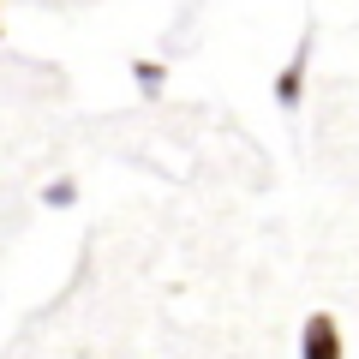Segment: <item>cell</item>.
<instances>
[{
	"mask_svg": "<svg viewBox=\"0 0 359 359\" xmlns=\"http://www.w3.org/2000/svg\"><path fill=\"white\" fill-rule=\"evenodd\" d=\"M306 66H311V36H299V48H294V60L276 72V84H269V96H276V108L282 114H294L299 102H306Z\"/></svg>",
	"mask_w": 359,
	"mask_h": 359,
	"instance_id": "cell-1",
	"label": "cell"
},
{
	"mask_svg": "<svg viewBox=\"0 0 359 359\" xmlns=\"http://www.w3.org/2000/svg\"><path fill=\"white\" fill-rule=\"evenodd\" d=\"M0 36H6V18H0Z\"/></svg>",
	"mask_w": 359,
	"mask_h": 359,
	"instance_id": "cell-5",
	"label": "cell"
},
{
	"mask_svg": "<svg viewBox=\"0 0 359 359\" xmlns=\"http://www.w3.org/2000/svg\"><path fill=\"white\" fill-rule=\"evenodd\" d=\"M42 204L48 210H72L78 204V180H48V186H42Z\"/></svg>",
	"mask_w": 359,
	"mask_h": 359,
	"instance_id": "cell-4",
	"label": "cell"
},
{
	"mask_svg": "<svg viewBox=\"0 0 359 359\" xmlns=\"http://www.w3.org/2000/svg\"><path fill=\"white\" fill-rule=\"evenodd\" d=\"M341 323L330 318V311H311L306 330H299V359H341Z\"/></svg>",
	"mask_w": 359,
	"mask_h": 359,
	"instance_id": "cell-2",
	"label": "cell"
},
{
	"mask_svg": "<svg viewBox=\"0 0 359 359\" xmlns=\"http://www.w3.org/2000/svg\"><path fill=\"white\" fill-rule=\"evenodd\" d=\"M132 84H138L144 96L156 102V96L168 90V66H162V60H144V54H138V60H132Z\"/></svg>",
	"mask_w": 359,
	"mask_h": 359,
	"instance_id": "cell-3",
	"label": "cell"
}]
</instances>
